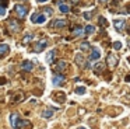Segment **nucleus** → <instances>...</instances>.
Segmentation results:
<instances>
[{"instance_id":"obj_11","label":"nucleus","mask_w":130,"mask_h":129,"mask_svg":"<svg viewBox=\"0 0 130 129\" xmlns=\"http://www.w3.org/2000/svg\"><path fill=\"white\" fill-rule=\"evenodd\" d=\"M76 63L78 64L80 67L85 66V60H84V56H83L81 53H77V55H76Z\"/></svg>"},{"instance_id":"obj_14","label":"nucleus","mask_w":130,"mask_h":129,"mask_svg":"<svg viewBox=\"0 0 130 129\" xmlns=\"http://www.w3.org/2000/svg\"><path fill=\"white\" fill-rule=\"evenodd\" d=\"M32 38H34V35H32V34H27V35L23 38V41H21V42H23V45H25V44H28V42H31Z\"/></svg>"},{"instance_id":"obj_24","label":"nucleus","mask_w":130,"mask_h":129,"mask_svg":"<svg viewBox=\"0 0 130 129\" xmlns=\"http://www.w3.org/2000/svg\"><path fill=\"white\" fill-rule=\"evenodd\" d=\"M76 93H77V94H80V95L85 94V87H78V88L76 90Z\"/></svg>"},{"instance_id":"obj_25","label":"nucleus","mask_w":130,"mask_h":129,"mask_svg":"<svg viewBox=\"0 0 130 129\" xmlns=\"http://www.w3.org/2000/svg\"><path fill=\"white\" fill-rule=\"evenodd\" d=\"M81 50H87V49H90V45H88V42H84V44H81Z\"/></svg>"},{"instance_id":"obj_26","label":"nucleus","mask_w":130,"mask_h":129,"mask_svg":"<svg viewBox=\"0 0 130 129\" xmlns=\"http://www.w3.org/2000/svg\"><path fill=\"white\" fill-rule=\"evenodd\" d=\"M99 22H101V25H102V27H106V25H108L106 20H105L104 17H99Z\"/></svg>"},{"instance_id":"obj_10","label":"nucleus","mask_w":130,"mask_h":129,"mask_svg":"<svg viewBox=\"0 0 130 129\" xmlns=\"http://www.w3.org/2000/svg\"><path fill=\"white\" fill-rule=\"evenodd\" d=\"M99 58H101L99 49H98V48H94V49L91 50V56H90V59H91V60H98Z\"/></svg>"},{"instance_id":"obj_4","label":"nucleus","mask_w":130,"mask_h":129,"mask_svg":"<svg viewBox=\"0 0 130 129\" xmlns=\"http://www.w3.org/2000/svg\"><path fill=\"white\" fill-rule=\"evenodd\" d=\"M66 80V77L63 74H55L53 79H52V83H53V86H59V84H63Z\"/></svg>"},{"instance_id":"obj_23","label":"nucleus","mask_w":130,"mask_h":129,"mask_svg":"<svg viewBox=\"0 0 130 129\" xmlns=\"http://www.w3.org/2000/svg\"><path fill=\"white\" fill-rule=\"evenodd\" d=\"M120 48H122V42H120V41H118V42H113V49L119 50Z\"/></svg>"},{"instance_id":"obj_27","label":"nucleus","mask_w":130,"mask_h":129,"mask_svg":"<svg viewBox=\"0 0 130 129\" xmlns=\"http://www.w3.org/2000/svg\"><path fill=\"white\" fill-rule=\"evenodd\" d=\"M4 14H6V7L0 6V16H4Z\"/></svg>"},{"instance_id":"obj_32","label":"nucleus","mask_w":130,"mask_h":129,"mask_svg":"<svg viewBox=\"0 0 130 129\" xmlns=\"http://www.w3.org/2000/svg\"><path fill=\"white\" fill-rule=\"evenodd\" d=\"M38 2H39V3H43V2H46V0H38Z\"/></svg>"},{"instance_id":"obj_7","label":"nucleus","mask_w":130,"mask_h":129,"mask_svg":"<svg viewBox=\"0 0 130 129\" xmlns=\"http://www.w3.org/2000/svg\"><path fill=\"white\" fill-rule=\"evenodd\" d=\"M108 64H109L110 67H115L116 64H118V58H115L113 53H109V55H108Z\"/></svg>"},{"instance_id":"obj_5","label":"nucleus","mask_w":130,"mask_h":129,"mask_svg":"<svg viewBox=\"0 0 130 129\" xmlns=\"http://www.w3.org/2000/svg\"><path fill=\"white\" fill-rule=\"evenodd\" d=\"M21 69H23L24 72H31V70L34 69V64L29 60H24L23 63H21Z\"/></svg>"},{"instance_id":"obj_31","label":"nucleus","mask_w":130,"mask_h":129,"mask_svg":"<svg viewBox=\"0 0 130 129\" xmlns=\"http://www.w3.org/2000/svg\"><path fill=\"white\" fill-rule=\"evenodd\" d=\"M99 2H101V3H105V2H108V0H99Z\"/></svg>"},{"instance_id":"obj_22","label":"nucleus","mask_w":130,"mask_h":129,"mask_svg":"<svg viewBox=\"0 0 130 129\" xmlns=\"http://www.w3.org/2000/svg\"><path fill=\"white\" fill-rule=\"evenodd\" d=\"M94 31H95V28H94L92 25H87V27H85V32L87 34H92Z\"/></svg>"},{"instance_id":"obj_17","label":"nucleus","mask_w":130,"mask_h":129,"mask_svg":"<svg viewBox=\"0 0 130 129\" xmlns=\"http://www.w3.org/2000/svg\"><path fill=\"white\" fill-rule=\"evenodd\" d=\"M55 53H56V50H51V52L48 53V56H46V60H48L49 63H52V62L55 60Z\"/></svg>"},{"instance_id":"obj_1","label":"nucleus","mask_w":130,"mask_h":129,"mask_svg":"<svg viewBox=\"0 0 130 129\" xmlns=\"http://www.w3.org/2000/svg\"><path fill=\"white\" fill-rule=\"evenodd\" d=\"M14 11L17 13V16L20 17V18H24L27 14V11H28V8H27V6H21V4H15L14 6Z\"/></svg>"},{"instance_id":"obj_29","label":"nucleus","mask_w":130,"mask_h":129,"mask_svg":"<svg viewBox=\"0 0 130 129\" xmlns=\"http://www.w3.org/2000/svg\"><path fill=\"white\" fill-rule=\"evenodd\" d=\"M3 83H6V79H3V77H0V84H3Z\"/></svg>"},{"instance_id":"obj_13","label":"nucleus","mask_w":130,"mask_h":129,"mask_svg":"<svg viewBox=\"0 0 130 129\" xmlns=\"http://www.w3.org/2000/svg\"><path fill=\"white\" fill-rule=\"evenodd\" d=\"M104 67H105V64L104 63H96L95 66H94V70H95V73L96 74H99V73L104 70Z\"/></svg>"},{"instance_id":"obj_2","label":"nucleus","mask_w":130,"mask_h":129,"mask_svg":"<svg viewBox=\"0 0 130 129\" xmlns=\"http://www.w3.org/2000/svg\"><path fill=\"white\" fill-rule=\"evenodd\" d=\"M48 45V39H41V41H38L37 44H35V46H34V52H42L43 49H45V46Z\"/></svg>"},{"instance_id":"obj_20","label":"nucleus","mask_w":130,"mask_h":129,"mask_svg":"<svg viewBox=\"0 0 130 129\" xmlns=\"http://www.w3.org/2000/svg\"><path fill=\"white\" fill-rule=\"evenodd\" d=\"M64 67H67V63H66L64 60H60L59 63H57V69L59 70H64Z\"/></svg>"},{"instance_id":"obj_8","label":"nucleus","mask_w":130,"mask_h":129,"mask_svg":"<svg viewBox=\"0 0 130 129\" xmlns=\"http://www.w3.org/2000/svg\"><path fill=\"white\" fill-rule=\"evenodd\" d=\"M10 52V46L7 44H0V58H3L4 55Z\"/></svg>"},{"instance_id":"obj_21","label":"nucleus","mask_w":130,"mask_h":129,"mask_svg":"<svg viewBox=\"0 0 130 129\" xmlns=\"http://www.w3.org/2000/svg\"><path fill=\"white\" fill-rule=\"evenodd\" d=\"M59 8H60L62 13H69V6H66V4H60Z\"/></svg>"},{"instance_id":"obj_30","label":"nucleus","mask_w":130,"mask_h":129,"mask_svg":"<svg viewBox=\"0 0 130 129\" xmlns=\"http://www.w3.org/2000/svg\"><path fill=\"white\" fill-rule=\"evenodd\" d=\"M126 81H130V74H129V76H126Z\"/></svg>"},{"instance_id":"obj_9","label":"nucleus","mask_w":130,"mask_h":129,"mask_svg":"<svg viewBox=\"0 0 130 129\" xmlns=\"http://www.w3.org/2000/svg\"><path fill=\"white\" fill-rule=\"evenodd\" d=\"M51 25L53 28H64L66 27V21H64V20H55Z\"/></svg>"},{"instance_id":"obj_28","label":"nucleus","mask_w":130,"mask_h":129,"mask_svg":"<svg viewBox=\"0 0 130 129\" xmlns=\"http://www.w3.org/2000/svg\"><path fill=\"white\" fill-rule=\"evenodd\" d=\"M43 11H45V13H46V14H49V16H51V14H52V13H53V11H52V8H51V7H46V8H45V10H43Z\"/></svg>"},{"instance_id":"obj_6","label":"nucleus","mask_w":130,"mask_h":129,"mask_svg":"<svg viewBox=\"0 0 130 129\" xmlns=\"http://www.w3.org/2000/svg\"><path fill=\"white\" fill-rule=\"evenodd\" d=\"M113 25H115V30L116 31H122L124 27V20L123 18H119V20H115L113 21Z\"/></svg>"},{"instance_id":"obj_16","label":"nucleus","mask_w":130,"mask_h":129,"mask_svg":"<svg viewBox=\"0 0 130 129\" xmlns=\"http://www.w3.org/2000/svg\"><path fill=\"white\" fill-rule=\"evenodd\" d=\"M84 31H85V30H83V28H80V27L73 28V30H71V35H81Z\"/></svg>"},{"instance_id":"obj_34","label":"nucleus","mask_w":130,"mask_h":129,"mask_svg":"<svg viewBox=\"0 0 130 129\" xmlns=\"http://www.w3.org/2000/svg\"><path fill=\"white\" fill-rule=\"evenodd\" d=\"M129 45H130V41H129Z\"/></svg>"},{"instance_id":"obj_15","label":"nucleus","mask_w":130,"mask_h":129,"mask_svg":"<svg viewBox=\"0 0 130 129\" xmlns=\"http://www.w3.org/2000/svg\"><path fill=\"white\" fill-rule=\"evenodd\" d=\"M10 121H11V125L15 126L17 125V122L20 119H18V114H11V117H10Z\"/></svg>"},{"instance_id":"obj_18","label":"nucleus","mask_w":130,"mask_h":129,"mask_svg":"<svg viewBox=\"0 0 130 129\" xmlns=\"http://www.w3.org/2000/svg\"><path fill=\"white\" fill-rule=\"evenodd\" d=\"M10 28H11V31H18L20 30V27H18V22L17 21H10Z\"/></svg>"},{"instance_id":"obj_3","label":"nucleus","mask_w":130,"mask_h":129,"mask_svg":"<svg viewBox=\"0 0 130 129\" xmlns=\"http://www.w3.org/2000/svg\"><path fill=\"white\" fill-rule=\"evenodd\" d=\"M45 16H43V14H39V13H34L31 16V21L34 22V24H38V22H39V24H42V22H45Z\"/></svg>"},{"instance_id":"obj_33","label":"nucleus","mask_w":130,"mask_h":129,"mask_svg":"<svg viewBox=\"0 0 130 129\" xmlns=\"http://www.w3.org/2000/svg\"><path fill=\"white\" fill-rule=\"evenodd\" d=\"M78 129H85V128H83V126H81V128H78Z\"/></svg>"},{"instance_id":"obj_12","label":"nucleus","mask_w":130,"mask_h":129,"mask_svg":"<svg viewBox=\"0 0 130 129\" xmlns=\"http://www.w3.org/2000/svg\"><path fill=\"white\" fill-rule=\"evenodd\" d=\"M28 125H31V123H29L28 121H18L17 125H15L14 128H15V129H24L25 126H28Z\"/></svg>"},{"instance_id":"obj_19","label":"nucleus","mask_w":130,"mask_h":129,"mask_svg":"<svg viewBox=\"0 0 130 129\" xmlns=\"http://www.w3.org/2000/svg\"><path fill=\"white\" fill-rule=\"evenodd\" d=\"M52 115H53V111H52V109H45V111L42 112L43 118H52Z\"/></svg>"}]
</instances>
